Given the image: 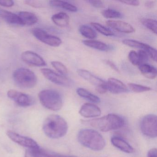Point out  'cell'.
Wrapping results in <instances>:
<instances>
[{"instance_id":"6da1fadb","label":"cell","mask_w":157,"mask_h":157,"mask_svg":"<svg viewBox=\"0 0 157 157\" xmlns=\"http://www.w3.org/2000/svg\"><path fill=\"white\" fill-rule=\"evenodd\" d=\"M67 123L58 115L48 116L43 123V129L48 137L59 139L64 136L68 131Z\"/></svg>"},{"instance_id":"7a4b0ae2","label":"cell","mask_w":157,"mask_h":157,"mask_svg":"<svg viewBox=\"0 0 157 157\" xmlns=\"http://www.w3.org/2000/svg\"><path fill=\"white\" fill-rule=\"evenodd\" d=\"M78 139L81 145L92 150L101 151L105 146L104 138L94 129H82L78 134Z\"/></svg>"},{"instance_id":"3957f363","label":"cell","mask_w":157,"mask_h":157,"mask_svg":"<svg viewBox=\"0 0 157 157\" xmlns=\"http://www.w3.org/2000/svg\"><path fill=\"white\" fill-rule=\"evenodd\" d=\"M88 123L90 125L102 132L116 130L123 127L125 124V121L123 117L113 113L92 119Z\"/></svg>"},{"instance_id":"277c9868","label":"cell","mask_w":157,"mask_h":157,"mask_svg":"<svg viewBox=\"0 0 157 157\" xmlns=\"http://www.w3.org/2000/svg\"><path fill=\"white\" fill-rule=\"evenodd\" d=\"M38 97L42 105L48 109L57 111L62 108V97L56 90L52 89L43 90L39 93Z\"/></svg>"},{"instance_id":"5b68a950","label":"cell","mask_w":157,"mask_h":157,"mask_svg":"<svg viewBox=\"0 0 157 157\" xmlns=\"http://www.w3.org/2000/svg\"><path fill=\"white\" fill-rule=\"evenodd\" d=\"M13 80L20 88L30 89L37 83V77L33 71L25 68L17 69L13 72Z\"/></svg>"},{"instance_id":"8992f818","label":"cell","mask_w":157,"mask_h":157,"mask_svg":"<svg viewBox=\"0 0 157 157\" xmlns=\"http://www.w3.org/2000/svg\"><path fill=\"white\" fill-rule=\"evenodd\" d=\"M157 116L152 114L144 117L140 124V130L142 134L148 137L156 138L157 136Z\"/></svg>"},{"instance_id":"52a82bcc","label":"cell","mask_w":157,"mask_h":157,"mask_svg":"<svg viewBox=\"0 0 157 157\" xmlns=\"http://www.w3.org/2000/svg\"><path fill=\"white\" fill-rule=\"evenodd\" d=\"M34 36L42 43L53 47H57L62 44L59 37L52 35L40 28H35L32 31Z\"/></svg>"},{"instance_id":"ba28073f","label":"cell","mask_w":157,"mask_h":157,"mask_svg":"<svg viewBox=\"0 0 157 157\" xmlns=\"http://www.w3.org/2000/svg\"><path fill=\"white\" fill-rule=\"evenodd\" d=\"M41 72L46 78L57 85L69 87L71 84V81L67 77L58 74L50 69H42Z\"/></svg>"},{"instance_id":"9c48e42d","label":"cell","mask_w":157,"mask_h":157,"mask_svg":"<svg viewBox=\"0 0 157 157\" xmlns=\"http://www.w3.org/2000/svg\"><path fill=\"white\" fill-rule=\"evenodd\" d=\"M7 136L13 142L28 148L36 149L40 147L36 141L28 137L21 136L16 132L9 130Z\"/></svg>"},{"instance_id":"30bf717a","label":"cell","mask_w":157,"mask_h":157,"mask_svg":"<svg viewBox=\"0 0 157 157\" xmlns=\"http://www.w3.org/2000/svg\"><path fill=\"white\" fill-rule=\"evenodd\" d=\"M7 95L18 105L22 107H27L33 104V99L31 96L15 90L8 91Z\"/></svg>"},{"instance_id":"8fae6325","label":"cell","mask_w":157,"mask_h":157,"mask_svg":"<svg viewBox=\"0 0 157 157\" xmlns=\"http://www.w3.org/2000/svg\"><path fill=\"white\" fill-rule=\"evenodd\" d=\"M21 58L23 62L31 66L36 67L46 66V63L44 59L39 55L33 51H25L22 53Z\"/></svg>"},{"instance_id":"7c38bea8","label":"cell","mask_w":157,"mask_h":157,"mask_svg":"<svg viewBox=\"0 0 157 157\" xmlns=\"http://www.w3.org/2000/svg\"><path fill=\"white\" fill-rule=\"evenodd\" d=\"M25 157H77L76 156L62 155L49 151L36 149L28 148L25 151Z\"/></svg>"},{"instance_id":"4fadbf2b","label":"cell","mask_w":157,"mask_h":157,"mask_svg":"<svg viewBox=\"0 0 157 157\" xmlns=\"http://www.w3.org/2000/svg\"><path fill=\"white\" fill-rule=\"evenodd\" d=\"M106 83L107 91L112 93L119 94L129 92L127 87L122 82L115 78H109Z\"/></svg>"},{"instance_id":"5bb4252c","label":"cell","mask_w":157,"mask_h":157,"mask_svg":"<svg viewBox=\"0 0 157 157\" xmlns=\"http://www.w3.org/2000/svg\"><path fill=\"white\" fill-rule=\"evenodd\" d=\"M106 24L112 29L124 33H131L135 32L134 27L128 23L120 21L109 20Z\"/></svg>"},{"instance_id":"9a60e30c","label":"cell","mask_w":157,"mask_h":157,"mask_svg":"<svg viewBox=\"0 0 157 157\" xmlns=\"http://www.w3.org/2000/svg\"><path fill=\"white\" fill-rule=\"evenodd\" d=\"M79 113L83 117L92 118L100 116L101 111L98 106L93 104L85 103L81 106Z\"/></svg>"},{"instance_id":"2e32d148","label":"cell","mask_w":157,"mask_h":157,"mask_svg":"<svg viewBox=\"0 0 157 157\" xmlns=\"http://www.w3.org/2000/svg\"><path fill=\"white\" fill-rule=\"evenodd\" d=\"M77 73L79 76H80L82 78L89 82L96 87L106 84V82L103 80L98 78L97 76H95L86 70H78L77 71Z\"/></svg>"},{"instance_id":"e0dca14e","label":"cell","mask_w":157,"mask_h":157,"mask_svg":"<svg viewBox=\"0 0 157 157\" xmlns=\"http://www.w3.org/2000/svg\"><path fill=\"white\" fill-rule=\"evenodd\" d=\"M111 141L113 145L123 152L131 153L134 151L133 147L126 140L120 137L114 136L111 138Z\"/></svg>"},{"instance_id":"ac0fdd59","label":"cell","mask_w":157,"mask_h":157,"mask_svg":"<svg viewBox=\"0 0 157 157\" xmlns=\"http://www.w3.org/2000/svg\"><path fill=\"white\" fill-rule=\"evenodd\" d=\"M0 18L8 23L22 25L21 22L18 14L11 12L0 9Z\"/></svg>"},{"instance_id":"d6986e66","label":"cell","mask_w":157,"mask_h":157,"mask_svg":"<svg viewBox=\"0 0 157 157\" xmlns=\"http://www.w3.org/2000/svg\"><path fill=\"white\" fill-rule=\"evenodd\" d=\"M18 15L21 22L22 25L31 26L36 24L38 21L36 15L29 12H20Z\"/></svg>"},{"instance_id":"ffe728a7","label":"cell","mask_w":157,"mask_h":157,"mask_svg":"<svg viewBox=\"0 0 157 157\" xmlns=\"http://www.w3.org/2000/svg\"><path fill=\"white\" fill-rule=\"evenodd\" d=\"M83 44L86 46L101 51H110L113 47L101 41L93 40H86L83 41Z\"/></svg>"},{"instance_id":"44dd1931","label":"cell","mask_w":157,"mask_h":157,"mask_svg":"<svg viewBox=\"0 0 157 157\" xmlns=\"http://www.w3.org/2000/svg\"><path fill=\"white\" fill-rule=\"evenodd\" d=\"M53 22L60 27H67L69 24L70 18L65 13L60 12L54 14L52 17Z\"/></svg>"},{"instance_id":"7402d4cb","label":"cell","mask_w":157,"mask_h":157,"mask_svg":"<svg viewBox=\"0 0 157 157\" xmlns=\"http://www.w3.org/2000/svg\"><path fill=\"white\" fill-rule=\"evenodd\" d=\"M139 69L141 74L147 78L153 79L157 77V69L155 67L147 64L139 66Z\"/></svg>"},{"instance_id":"603a6c76","label":"cell","mask_w":157,"mask_h":157,"mask_svg":"<svg viewBox=\"0 0 157 157\" xmlns=\"http://www.w3.org/2000/svg\"><path fill=\"white\" fill-rule=\"evenodd\" d=\"M77 93L79 96L92 102L99 103L101 102V99L99 97L83 88H78L77 90Z\"/></svg>"},{"instance_id":"cb8c5ba5","label":"cell","mask_w":157,"mask_h":157,"mask_svg":"<svg viewBox=\"0 0 157 157\" xmlns=\"http://www.w3.org/2000/svg\"><path fill=\"white\" fill-rule=\"evenodd\" d=\"M49 5L53 7L61 8L71 12H76L78 11V8L67 2L62 1H51L49 2Z\"/></svg>"},{"instance_id":"d4e9b609","label":"cell","mask_w":157,"mask_h":157,"mask_svg":"<svg viewBox=\"0 0 157 157\" xmlns=\"http://www.w3.org/2000/svg\"><path fill=\"white\" fill-rule=\"evenodd\" d=\"M80 33L86 38L93 39L97 37V33L93 28L86 25H82L79 27Z\"/></svg>"},{"instance_id":"484cf974","label":"cell","mask_w":157,"mask_h":157,"mask_svg":"<svg viewBox=\"0 0 157 157\" xmlns=\"http://www.w3.org/2000/svg\"><path fill=\"white\" fill-rule=\"evenodd\" d=\"M122 43L130 47L131 48H140L141 50H145L147 44L139 42L136 40H132V39H124L123 40Z\"/></svg>"},{"instance_id":"4316f807","label":"cell","mask_w":157,"mask_h":157,"mask_svg":"<svg viewBox=\"0 0 157 157\" xmlns=\"http://www.w3.org/2000/svg\"><path fill=\"white\" fill-rule=\"evenodd\" d=\"M140 22L153 33L157 34V21L151 19H142L140 20Z\"/></svg>"},{"instance_id":"83f0119b","label":"cell","mask_w":157,"mask_h":157,"mask_svg":"<svg viewBox=\"0 0 157 157\" xmlns=\"http://www.w3.org/2000/svg\"><path fill=\"white\" fill-rule=\"evenodd\" d=\"M90 25L94 29L103 35L105 36H113L114 35V33L111 30L100 24L92 22L90 23Z\"/></svg>"},{"instance_id":"f1b7e54d","label":"cell","mask_w":157,"mask_h":157,"mask_svg":"<svg viewBox=\"0 0 157 157\" xmlns=\"http://www.w3.org/2000/svg\"><path fill=\"white\" fill-rule=\"evenodd\" d=\"M102 15L106 19H117L122 17V14L118 11L113 9H107L103 10Z\"/></svg>"},{"instance_id":"f546056e","label":"cell","mask_w":157,"mask_h":157,"mask_svg":"<svg viewBox=\"0 0 157 157\" xmlns=\"http://www.w3.org/2000/svg\"><path fill=\"white\" fill-rule=\"evenodd\" d=\"M128 88L132 91L136 93H142L144 92L149 91L151 90V88L147 86H143L140 84L134 83H128Z\"/></svg>"},{"instance_id":"4dcf8cb0","label":"cell","mask_w":157,"mask_h":157,"mask_svg":"<svg viewBox=\"0 0 157 157\" xmlns=\"http://www.w3.org/2000/svg\"><path fill=\"white\" fill-rule=\"evenodd\" d=\"M51 65L61 75L64 76L67 74L68 70L67 67L61 62L57 61H52Z\"/></svg>"},{"instance_id":"1f68e13d","label":"cell","mask_w":157,"mask_h":157,"mask_svg":"<svg viewBox=\"0 0 157 157\" xmlns=\"http://www.w3.org/2000/svg\"><path fill=\"white\" fill-rule=\"evenodd\" d=\"M128 58L129 61L134 66H139V60L138 55L137 53L134 50H131L128 54Z\"/></svg>"},{"instance_id":"d6a6232c","label":"cell","mask_w":157,"mask_h":157,"mask_svg":"<svg viewBox=\"0 0 157 157\" xmlns=\"http://www.w3.org/2000/svg\"><path fill=\"white\" fill-rule=\"evenodd\" d=\"M137 54L138 55L139 60V66L142 64H147L148 60V56L146 52H145L144 50L140 49Z\"/></svg>"},{"instance_id":"836d02e7","label":"cell","mask_w":157,"mask_h":157,"mask_svg":"<svg viewBox=\"0 0 157 157\" xmlns=\"http://www.w3.org/2000/svg\"><path fill=\"white\" fill-rule=\"evenodd\" d=\"M145 52L147 54L148 56H149L152 60L156 62L157 61V50L153 48L152 47L148 45Z\"/></svg>"},{"instance_id":"e575fe53","label":"cell","mask_w":157,"mask_h":157,"mask_svg":"<svg viewBox=\"0 0 157 157\" xmlns=\"http://www.w3.org/2000/svg\"><path fill=\"white\" fill-rule=\"evenodd\" d=\"M25 3L27 5L35 8L43 7V2L39 1H25Z\"/></svg>"},{"instance_id":"d590c367","label":"cell","mask_w":157,"mask_h":157,"mask_svg":"<svg viewBox=\"0 0 157 157\" xmlns=\"http://www.w3.org/2000/svg\"><path fill=\"white\" fill-rule=\"evenodd\" d=\"M88 2H89L92 6L96 8H102L104 7V4L103 2L101 1L90 0L88 1Z\"/></svg>"},{"instance_id":"8d00e7d4","label":"cell","mask_w":157,"mask_h":157,"mask_svg":"<svg viewBox=\"0 0 157 157\" xmlns=\"http://www.w3.org/2000/svg\"><path fill=\"white\" fill-rule=\"evenodd\" d=\"M13 5H14V2L13 1H9V0L0 1V5L3 7H12Z\"/></svg>"},{"instance_id":"74e56055","label":"cell","mask_w":157,"mask_h":157,"mask_svg":"<svg viewBox=\"0 0 157 157\" xmlns=\"http://www.w3.org/2000/svg\"><path fill=\"white\" fill-rule=\"evenodd\" d=\"M120 2L126 5L135 6V7L138 6L140 4V2L138 1H120Z\"/></svg>"},{"instance_id":"f35d334b","label":"cell","mask_w":157,"mask_h":157,"mask_svg":"<svg viewBox=\"0 0 157 157\" xmlns=\"http://www.w3.org/2000/svg\"><path fill=\"white\" fill-rule=\"evenodd\" d=\"M96 90L98 93L100 94H103L105 93L107 91V89H106V83L105 85L96 87Z\"/></svg>"},{"instance_id":"ab89813d","label":"cell","mask_w":157,"mask_h":157,"mask_svg":"<svg viewBox=\"0 0 157 157\" xmlns=\"http://www.w3.org/2000/svg\"><path fill=\"white\" fill-rule=\"evenodd\" d=\"M105 62H106V64H107V65H108L111 68L113 69V70L115 71H119V70H118V68H117L116 65L113 62H112V61L110 60H106V61H105Z\"/></svg>"},{"instance_id":"60d3db41","label":"cell","mask_w":157,"mask_h":157,"mask_svg":"<svg viewBox=\"0 0 157 157\" xmlns=\"http://www.w3.org/2000/svg\"><path fill=\"white\" fill-rule=\"evenodd\" d=\"M157 149H151L148 151L147 157H157Z\"/></svg>"},{"instance_id":"b9f144b4","label":"cell","mask_w":157,"mask_h":157,"mask_svg":"<svg viewBox=\"0 0 157 157\" xmlns=\"http://www.w3.org/2000/svg\"><path fill=\"white\" fill-rule=\"evenodd\" d=\"M155 1H149L146 2H145V6L148 8H151L154 7L155 5Z\"/></svg>"}]
</instances>
